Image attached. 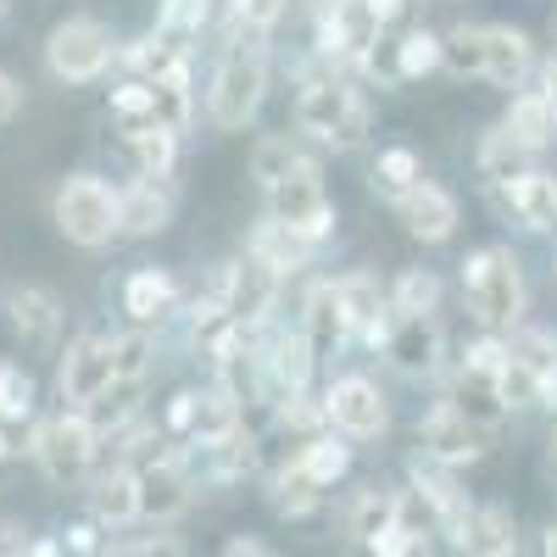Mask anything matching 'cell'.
Returning a JSON list of instances; mask_svg holds the SVG:
<instances>
[{"mask_svg":"<svg viewBox=\"0 0 557 557\" xmlns=\"http://www.w3.org/2000/svg\"><path fill=\"white\" fill-rule=\"evenodd\" d=\"M323 418H330V430H341L346 441H380L391 430V401L374 380L346 374L323 391Z\"/></svg>","mask_w":557,"mask_h":557,"instance_id":"obj_10","label":"cell"},{"mask_svg":"<svg viewBox=\"0 0 557 557\" xmlns=\"http://www.w3.org/2000/svg\"><path fill=\"white\" fill-rule=\"evenodd\" d=\"M396 513H401V491H380V485H368V491H357V496H351V507H346V535H351V541H362V546H374V541L396 524Z\"/></svg>","mask_w":557,"mask_h":557,"instance_id":"obj_29","label":"cell"},{"mask_svg":"<svg viewBox=\"0 0 557 557\" xmlns=\"http://www.w3.org/2000/svg\"><path fill=\"white\" fill-rule=\"evenodd\" d=\"M112 385V341L107 335H73L67 351H62V368H57V391L67 407H96Z\"/></svg>","mask_w":557,"mask_h":557,"instance_id":"obj_12","label":"cell"},{"mask_svg":"<svg viewBox=\"0 0 557 557\" xmlns=\"http://www.w3.org/2000/svg\"><path fill=\"white\" fill-rule=\"evenodd\" d=\"M117 62V39L101 17H67L45 39V67L62 84H96Z\"/></svg>","mask_w":557,"mask_h":557,"instance_id":"obj_7","label":"cell"},{"mask_svg":"<svg viewBox=\"0 0 557 557\" xmlns=\"http://www.w3.org/2000/svg\"><path fill=\"white\" fill-rule=\"evenodd\" d=\"M7 312H12V330H17L23 346H34V351L57 346V335H62V301L45 285H17L7 296Z\"/></svg>","mask_w":557,"mask_h":557,"instance_id":"obj_22","label":"cell"},{"mask_svg":"<svg viewBox=\"0 0 557 557\" xmlns=\"http://www.w3.org/2000/svg\"><path fill=\"white\" fill-rule=\"evenodd\" d=\"M134 491H139V519L146 524H173L184 507H190L196 480H190V469H184L178 451H162V457H151V462L134 469Z\"/></svg>","mask_w":557,"mask_h":557,"instance_id":"obj_13","label":"cell"},{"mask_svg":"<svg viewBox=\"0 0 557 557\" xmlns=\"http://www.w3.org/2000/svg\"><path fill=\"white\" fill-rule=\"evenodd\" d=\"M480 178H485V190H491V184H507V178H519L524 168H530V146H519V139L513 134H507L502 123L480 139Z\"/></svg>","mask_w":557,"mask_h":557,"instance_id":"obj_36","label":"cell"},{"mask_svg":"<svg viewBox=\"0 0 557 557\" xmlns=\"http://www.w3.org/2000/svg\"><path fill=\"white\" fill-rule=\"evenodd\" d=\"M240 424H246V401L228 385L190 391V418H184V441H190V446H212L223 435H235Z\"/></svg>","mask_w":557,"mask_h":557,"instance_id":"obj_21","label":"cell"},{"mask_svg":"<svg viewBox=\"0 0 557 557\" xmlns=\"http://www.w3.org/2000/svg\"><path fill=\"white\" fill-rule=\"evenodd\" d=\"M385 357H391V368H396L401 380H430V374H441V357H446L441 318H435V312H391Z\"/></svg>","mask_w":557,"mask_h":557,"instance_id":"obj_11","label":"cell"},{"mask_svg":"<svg viewBox=\"0 0 557 557\" xmlns=\"http://www.w3.org/2000/svg\"><path fill=\"white\" fill-rule=\"evenodd\" d=\"M296 462H301V469L318 480V485H341L346 480V469H351V446H346V435L341 430H323V435H312L301 451H296Z\"/></svg>","mask_w":557,"mask_h":557,"instance_id":"obj_37","label":"cell"},{"mask_svg":"<svg viewBox=\"0 0 557 557\" xmlns=\"http://www.w3.org/2000/svg\"><path fill=\"white\" fill-rule=\"evenodd\" d=\"M296 128L307 139H318L323 151H341V157L357 151L368 139V101H362V89L351 78H341L335 67L307 78L301 96H296Z\"/></svg>","mask_w":557,"mask_h":557,"instance_id":"obj_2","label":"cell"},{"mask_svg":"<svg viewBox=\"0 0 557 557\" xmlns=\"http://www.w3.org/2000/svg\"><path fill=\"white\" fill-rule=\"evenodd\" d=\"M323 496H330V485H318L296 457L273 474V513L278 519H312L318 507H323Z\"/></svg>","mask_w":557,"mask_h":557,"instance_id":"obj_32","label":"cell"},{"mask_svg":"<svg viewBox=\"0 0 557 557\" xmlns=\"http://www.w3.org/2000/svg\"><path fill=\"white\" fill-rule=\"evenodd\" d=\"M268 101V39L257 28H240L228 34L223 57L212 67V89H207V117L212 128L223 134H240Z\"/></svg>","mask_w":557,"mask_h":557,"instance_id":"obj_1","label":"cell"},{"mask_svg":"<svg viewBox=\"0 0 557 557\" xmlns=\"http://www.w3.org/2000/svg\"><path fill=\"white\" fill-rule=\"evenodd\" d=\"M502 128L513 134L519 146L541 151L546 139L557 134V117H552V107H546V96H541V89H519V96L507 101V117H502Z\"/></svg>","mask_w":557,"mask_h":557,"instance_id":"obj_33","label":"cell"},{"mask_svg":"<svg viewBox=\"0 0 557 557\" xmlns=\"http://www.w3.org/2000/svg\"><path fill=\"white\" fill-rule=\"evenodd\" d=\"M552 457H557V430H552Z\"/></svg>","mask_w":557,"mask_h":557,"instance_id":"obj_51","label":"cell"},{"mask_svg":"<svg viewBox=\"0 0 557 557\" xmlns=\"http://www.w3.org/2000/svg\"><path fill=\"white\" fill-rule=\"evenodd\" d=\"M0 12H7V0H0Z\"/></svg>","mask_w":557,"mask_h":557,"instance_id":"obj_52","label":"cell"},{"mask_svg":"<svg viewBox=\"0 0 557 557\" xmlns=\"http://www.w3.org/2000/svg\"><path fill=\"white\" fill-rule=\"evenodd\" d=\"M457 546L462 552H480V557H513L519 552V524L507 507H469V519L457 530Z\"/></svg>","mask_w":557,"mask_h":557,"instance_id":"obj_25","label":"cell"},{"mask_svg":"<svg viewBox=\"0 0 557 557\" xmlns=\"http://www.w3.org/2000/svg\"><path fill=\"white\" fill-rule=\"evenodd\" d=\"M17 107H23V84H17L7 67H0V128L17 117Z\"/></svg>","mask_w":557,"mask_h":557,"instance_id":"obj_45","label":"cell"},{"mask_svg":"<svg viewBox=\"0 0 557 557\" xmlns=\"http://www.w3.org/2000/svg\"><path fill=\"white\" fill-rule=\"evenodd\" d=\"M502 396H507V412H519V407H541L546 391H541V374L535 368L507 346V362H502Z\"/></svg>","mask_w":557,"mask_h":557,"instance_id":"obj_42","label":"cell"},{"mask_svg":"<svg viewBox=\"0 0 557 557\" xmlns=\"http://www.w3.org/2000/svg\"><path fill=\"white\" fill-rule=\"evenodd\" d=\"M201 457H207V474H212L218 485H235V480H246V474L262 469V446H257V435H251L246 424H240L235 435L201 446Z\"/></svg>","mask_w":557,"mask_h":557,"instance_id":"obj_30","label":"cell"},{"mask_svg":"<svg viewBox=\"0 0 557 557\" xmlns=\"http://www.w3.org/2000/svg\"><path fill=\"white\" fill-rule=\"evenodd\" d=\"M101 519L96 513H89V519H78L73 530H67V541H62V552H101Z\"/></svg>","mask_w":557,"mask_h":557,"instance_id":"obj_44","label":"cell"},{"mask_svg":"<svg viewBox=\"0 0 557 557\" xmlns=\"http://www.w3.org/2000/svg\"><path fill=\"white\" fill-rule=\"evenodd\" d=\"M535 67V45L513 23H485V84L496 89H519L524 73Z\"/></svg>","mask_w":557,"mask_h":557,"instance_id":"obj_23","label":"cell"},{"mask_svg":"<svg viewBox=\"0 0 557 557\" xmlns=\"http://www.w3.org/2000/svg\"><path fill=\"white\" fill-rule=\"evenodd\" d=\"M107 446V430L96 424V412H84V407H67L57 418H45V424L34 430L28 451L39 462V474L51 480V485H78L96 474V457Z\"/></svg>","mask_w":557,"mask_h":557,"instance_id":"obj_3","label":"cell"},{"mask_svg":"<svg viewBox=\"0 0 557 557\" xmlns=\"http://www.w3.org/2000/svg\"><path fill=\"white\" fill-rule=\"evenodd\" d=\"M268 212L278 223H290L296 235H307L312 246H323L335 235V201L323 190V173H318L312 157H301L278 184H268Z\"/></svg>","mask_w":557,"mask_h":557,"instance_id":"obj_8","label":"cell"},{"mask_svg":"<svg viewBox=\"0 0 557 557\" xmlns=\"http://www.w3.org/2000/svg\"><path fill=\"white\" fill-rule=\"evenodd\" d=\"M285 7H290V0H228V17H235L240 28L268 34L278 17H285Z\"/></svg>","mask_w":557,"mask_h":557,"instance_id":"obj_43","label":"cell"},{"mask_svg":"<svg viewBox=\"0 0 557 557\" xmlns=\"http://www.w3.org/2000/svg\"><path fill=\"white\" fill-rule=\"evenodd\" d=\"M418 178H424V162H418V151L391 146V151H380V157H374V168H368V190H374L380 201H391V207H396Z\"/></svg>","mask_w":557,"mask_h":557,"instance_id":"obj_34","label":"cell"},{"mask_svg":"<svg viewBox=\"0 0 557 557\" xmlns=\"http://www.w3.org/2000/svg\"><path fill=\"white\" fill-rule=\"evenodd\" d=\"M0 552H28V530L12 524V519H0Z\"/></svg>","mask_w":557,"mask_h":557,"instance_id":"obj_46","label":"cell"},{"mask_svg":"<svg viewBox=\"0 0 557 557\" xmlns=\"http://www.w3.org/2000/svg\"><path fill=\"white\" fill-rule=\"evenodd\" d=\"M491 196H496V207L513 218L519 228H530V235H552V228H557V173L524 168L519 178L491 184Z\"/></svg>","mask_w":557,"mask_h":557,"instance_id":"obj_17","label":"cell"},{"mask_svg":"<svg viewBox=\"0 0 557 557\" xmlns=\"http://www.w3.org/2000/svg\"><path fill=\"white\" fill-rule=\"evenodd\" d=\"M173 178L134 173V184L117 190V240H151L173 223Z\"/></svg>","mask_w":557,"mask_h":557,"instance_id":"obj_15","label":"cell"},{"mask_svg":"<svg viewBox=\"0 0 557 557\" xmlns=\"http://www.w3.org/2000/svg\"><path fill=\"white\" fill-rule=\"evenodd\" d=\"M418 446H424L430 457L451 462V469H462V462H480L485 446H491V430H480L474 418H462L451 401L430 407L424 418H418Z\"/></svg>","mask_w":557,"mask_h":557,"instance_id":"obj_16","label":"cell"},{"mask_svg":"<svg viewBox=\"0 0 557 557\" xmlns=\"http://www.w3.org/2000/svg\"><path fill=\"white\" fill-rule=\"evenodd\" d=\"M123 146H128V157H134V173L173 178V168H178V128H162V123L134 128V134H123Z\"/></svg>","mask_w":557,"mask_h":557,"instance_id":"obj_35","label":"cell"},{"mask_svg":"<svg viewBox=\"0 0 557 557\" xmlns=\"http://www.w3.org/2000/svg\"><path fill=\"white\" fill-rule=\"evenodd\" d=\"M396 212L407 223V235L424 240V246H446L457 235V196L446 190V184H435V178H418L412 190L396 201Z\"/></svg>","mask_w":557,"mask_h":557,"instance_id":"obj_18","label":"cell"},{"mask_svg":"<svg viewBox=\"0 0 557 557\" xmlns=\"http://www.w3.org/2000/svg\"><path fill=\"white\" fill-rule=\"evenodd\" d=\"M51 212H57L62 240H73L84 251H101V246L117 240V190L107 178H96V173H73L57 190Z\"/></svg>","mask_w":557,"mask_h":557,"instance_id":"obj_5","label":"cell"},{"mask_svg":"<svg viewBox=\"0 0 557 557\" xmlns=\"http://www.w3.org/2000/svg\"><path fill=\"white\" fill-rule=\"evenodd\" d=\"M441 67L451 78H485V28H451L441 34Z\"/></svg>","mask_w":557,"mask_h":557,"instance_id":"obj_38","label":"cell"},{"mask_svg":"<svg viewBox=\"0 0 557 557\" xmlns=\"http://www.w3.org/2000/svg\"><path fill=\"white\" fill-rule=\"evenodd\" d=\"M312 251H318V246H312L307 235H296L290 223H278L273 212L257 223V235H251V257H262L278 278L296 273V268H307V262H312Z\"/></svg>","mask_w":557,"mask_h":557,"instance_id":"obj_28","label":"cell"},{"mask_svg":"<svg viewBox=\"0 0 557 557\" xmlns=\"http://www.w3.org/2000/svg\"><path fill=\"white\" fill-rule=\"evenodd\" d=\"M335 290H341V301H346L351 335L368 341V346H385V330H391V290H380L374 273H341Z\"/></svg>","mask_w":557,"mask_h":557,"instance_id":"obj_20","label":"cell"},{"mask_svg":"<svg viewBox=\"0 0 557 557\" xmlns=\"http://www.w3.org/2000/svg\"><path fill=\"white\" fill-rule=\"evenodd\" d=\"M462 296L485 330H519L524 323V273L507 246H485L462 262Z\"/></svg>","mask_w":557,"mask_h":557,"instance_id":"obj_4","label":"cell"},{"mask_svg":"<svg viewBox=\"0 0 557 557\" xmlns=\"http://www.w3.org/2000/svg\"><path fill=\"white\" fill-rule=\"evenodd\" d=\"M123 312L134 323H162L178 312V278L168 268H134L123 278Z\"/></svg>","mask_w":557,"mask_h":557,"instance_id":"obj_24","label":"cell"},{"mask_svg":"<svg viewBox=\"0 0 557 557\" xmlns=\"http://www.w3.org/2000/svg\"><path fill=\"white\" fill-rule=\"evenodd\" d=\"M7 451H12V430L0 424V462H7Z\"/></svg>","mask_w":557,"mask_h":557,"instance_id":"obj_50","label":"cell"},{"mask_svg":"<svg viewBox=\"0 0 557 557\" xmlns=\"http://www.w3.org/2000/svg\"><path fill=\"white\" fill-rule=\"evenodd\" d=\"M441 307V278L430 268H407L391 285V312H435Z\"/></svg>","mask_w":557,"mask_h":557,"instance_id":"obj_41","label":"cell"},{"mask_svg":"<svg viewBox=\"0 0 557 557\" xmlns=\"http://www.w3.org/2000/svg\"><path fill=\"white\" fill-rule=\"evenodd\" d=\"M34 418V374L23 362H0V424H23Z\"/></svg>","mask_w":557,"mask_h":557,"instance_id":"obj_40","label":"cell"},{"mask_svg":"<svg viewBox=\"0 0 557 557\" xmlns=\"http://www.w3.org/2000/svg\"><path fill=\"white\" fill-rule=\"evenodd\" d=\"M368 73H374L380 84H412V78H424L441 67V34L430 28H401V34H380L374 45V57L362 62Z\"/></svg>","mask_w":557,"mask_h":557,"instance_id":"obj_14","label":"cell"},{"mask_svg":"<svg viewBox=\"0 0 557 557\" xmlns=\"http://www.w3.org/2000/svg\"><path fill=\"white\" fill-rule=\"evenodd\" d=\"M541 96H546V107H552V117H557V57L541 67Z\"/></svg>","mask_w":557,"mask_h":557,"instance_id":"obj_47","label":"cell"},{"mask_svg":"<svg viewBox=\"0 0 557 557\" xmlns=\"http://www.w3.org/2000/svg\"><path fill=\"white\" fill-rule=\"evenodd\" d=\"M146 89H151V107H157V123L162 128H190V117H196V96H190V62H178V67H168V73H157V78H146Z\"/></svg>","mask_w":557,"mask_h":557,"instance_id":"obj_31","label":"cell"},{"mask_svg":"<svg viewBox=\"0 0 557 557\" xmlns=\"http://www.w3.org/2000/svg\"><path fill=\"white\" fill-rule=\"evenodd\" d=\"M262 362H268V385H273V396H296V391L312 385L318 346H312V335L301 330V323H296V330H273L268 346H262Z\"/></svg>","mask_w":557,"mask_h":557,"instance_id":"obj_19","label":"cell"},{"mask_svg":"<svg viewBox=\"0 0 557 557\" xmlns=\"http://www.w3.org/2000/svg\"><path fill=\"white\" fill-rule=\"evenodd\" d=\"M368 7H374V12L385 17V23H396V17H401V7H407V0H368Z\"/></svg>","mask_w":557,"mask_h":557,"instance_id":"obj_49","label":"cell"},{"mask_svg":"<svg viewBox=\"0 0 557 557\" xmlns=\"http://www.w3.org/2000/svg\"><path fill=\"white\" fill-rule=\"evenodd\" d=\"M318 17V51L330 57V62H346V67H362L368 57H374V45L380 34L391 28L368 0H330Z\"/></svg>","mask_w":557,"mask_h":557,"instance_id":"obj_9","label":"cell"},{"mask_svg":"<svg viewBox=\"0 0 557 557\" xmlns=\"http://www.w3.org/2000/svg\"><path fill=\"white\" fill-rule=\"evenodd\" d=\"M301 330L312 335L318 357L330 351V346H341V341H351V318H346V301H341V290H335V278H323V285H312V290H307Z\"/></svg>","mask_w":557,"mask_h":557,"instance_id":"obj_26","label":"cell"},{"mask_svg":"<svg viewBox=\"0 0 557 557\" xmlns=\"http://www.w3.org/2000/svg\"><path fill=\"white\" fill-rule=\"evenodd\" d=\"M296 162H301V146H296L290 134H262L257 146H251V178L262 184V190H268V184H278V178H285Z\"/></svg>","mask_w":557,"mask_h":557,"instance_id":"obj_39","label":"cell"},{"mask_svg":"<svg viewBox=\"0 0 557 557\" xmlns=\"http://www.w3.org/2000/svg\"><path fill=\"white\" fill-rule=\"evenodd\" d=\"M89 513H96L107 530L112 524H128L139 519V491H134V469L117 457L112 469H101L96 480H89Z\"/></svg>","mask_w":557,"mask_h":557,"instance_id":"obj_27","label":"cell"},{"mask_svg":"<svg viewBox=\"0 0 557 557\" xmlns=\"http://www.w3.org/2000/svg\"><path fill=\"white\" fill-rule=\"evenodd\" d=\"M502 362H507V341H474L469 351H462L457 362V374H451V391L446 401L462 412V418H474L480 430H496L502 418H507V396H502Z\"/></svg>","mask_w":557,"mask_h":557,"instance_id":"obj_6","label":"cell"},{"mask_svg":"<svg viewBox=\"0 0 557 557\" xmlns=\"http://www.w3.org/2000/svg\"><path fill=\"white\" fill-rule=\"evenodd\" d=\"M223 552H228V557H268V546H262V541H246V535H235Z\"/></svg>","mask_w":557,"mask_h":557,"instance_id":"obj_48","label":"cell"}]
</instances>
